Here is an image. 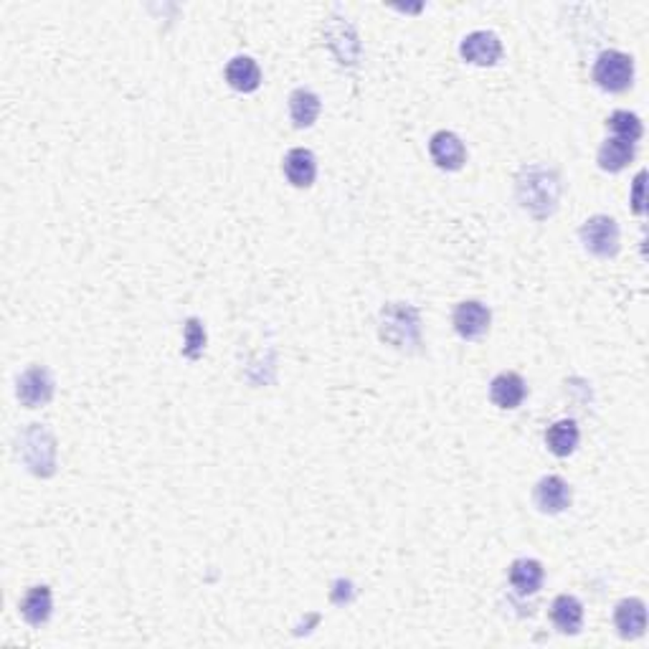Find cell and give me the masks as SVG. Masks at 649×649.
Returning a JSON list of instances; mask_svg holds the SVG:
<instances>
[{"label":"cell","instance_id":"12","mask_svg":"<svg viewBox=\"0 0 649 649\" xmlns=\"http://www.w3.org/2000/svg\"><path fill=\"white\" fill-rule=\"evenodd\" d=\"M226 81H229L236 91H254L259 90V84H262V72H259L254 59L236 56V59H231L229 66H226Z\"/></svg>","mask_w":649,"mask_h":649},{"label":"cell","instance_id":"16","mask_svg":"<svg viewBox=\"0 0 649 649\" xmlns=\"http://www.w3.org/2000/svg\"><path fill=\"white\" fill-rule=\"evenodd\" d=\"M632 157H635V145L632 142L611 138L598 150V166L604 167V170H609V173H619L622 167H626V163H632Z\"/></svg>","mask_w":649,"mask_h":649},{"label":"cell","instance_id":"20","mask_svg":"<svg viewBox=\"0 0 649 649\" xmlns=\"http://www.w3.org/2000/svg\"><path fill=\"white\" fill-rule=\"evenodd\" d=\"M204 325H201L198 320H188V322H186V348H183V353L188 358H198L201 356V350H204Z\"/></svg>","mask_w":649,"mask_h":649},{"label":"cell","instance_id":"5","mask_svg":"<svg viewBox=\"0 0 649 649\" xmlns=\"http://www.w3.org/2000/svg\"><path fill=\"white\" fill-rule=\"evenodd\" d=\"M429 150H432L434 163L442 170H459V167L464 166V160H467L464 142L459 140L454 132H446V129L434 135Z\"/></svg>","mask_w":649,"mask_h":649},{"label":"cell","instance_id":"13","mask_svg":"<svg viewBox=\"0 0 649 649\" xmlns=\"http://www.w3.org/2000/svg\"><path fill=\"white\" fill-rule=\"evenodd\" d=\"M550 619L558 626L563 635H576L584 624V606L581 601L573 597H558L553 601Z\"/></svg>","mask_w":649,"mask_h":649},{"label":"cell","instance_id":"1","mask_svg":"<svg viewBox=\"0 0 649 649\" xmlns=\"http://www.w3.org/2000/svg\"><path fill=\"white\" fill-rule=\"evenodd\" d=\"M518 193H520V201L528 211L546 216L556 208V201H558V180L543 167H530L522 173Z\"/></svg>","mask_w":649,"mask_h":649},{"label":"cell","instance_id":"9","mask_svg":"<svg viewBox=\"0 0 649 649\" xmlns=\"http://www.w3.org/2000/svg\"><path fill=\"white\" fill-rule=\"evenodd\" d=\"M535 502L543 512H563L571 505V487L560 477H546L535 487Z\"/></svg>","mask_w":649,"mask_h":649},{"label":"cell","instance_id":"3","mask_svg":"<svg viewBox=\"0 0 649 649\" xmlns=\"http://www.w3.org/2000/svg\"><path fill=\"white\" fill-rule=\"evenodd\" d=\"M581 242L597 256H614L619 249V226L609 216H594L581 229Z\"/></svg>","mask_w":649,"mask_h":649},{"label":"cell","instance_id":"2","mask_svg":"<svg viewBox=\"0 0 649 649\" xmlns=\"http://www.w3.org/2000/svg\"><path fill=\"white\" fill-rule=\"evenodd\" d=\"M594 79L601 90L624 91L635 79V62L622 52H604L598 56Z\"/></svg>","mask_w":649,"mask_h":649},{"label":"cell","instance_id":"8","mask_svg":"<svg viewBox=\"0 0 649 649\" xmlns=\"http://www.w3.org/2000/svg\"><path fill=\"white\" fill-rule=\"evenodd\" d=\"M52 378H49V373L43 368L26 370V373L21 376V381H18V398H21L28 408H36L41 406V404H46V401L52 398Z\"/></svg>","mask_w":649,"mask_h":649},{"label":"cell","instance_id":"4","mask_svg":"<svg viewBox=\"0 0 649 649\" xmlns=\"http://www.w3.org/2000/svg\"><path fill=\"white\" fill-rule=\"evenodd\" d=\"M462 56L474 66H492L502 56V43L490 31H474L462 41Z\"/></svg>","mask_w":649,"mask_h":649},{"label":"cell","instance_id":"17","mask_svg":"<svg viewBox=\"0 0 649 649\" xmlns=\"http://www.w3.org/2000/svg\"><path fill=\"white\" fill-rule=\"evenodd\" d=\"M548 449L556 457H568L573 449L578 446V426L573 421H556L546 434Z\"/></svg>","mask_w":649,"mask_h":649},{"label":"cell","instance_id":"11","mask_svg":"<svg viewBox=\"0 0 649 649\" xmlns=\"http://www.w3.org/2000/svg\"><path fill=\"white\" fill-rule=\"evenodd\" d=\"M490 396L500 408H518L525 398V381L518 373H500L492 381Z\"/></svg>","mask_w":649,"mask_h":649},{"label":"cell","instance_id":"21","mask_svg":"<svg viewBox=\"0 0 649 649\" xmlns=\"http://www.w3.org/2000/svg\"><path fill=\"white\" fill-rule=\"evenodd\" d=\"M642 188H644V173H639L635 180V211L636 214H642L644 211V201H642Z\"/></svg>","mask_w":649,"mask_h":649},{"label":"cell","instance_id":"14","mask_svg":"<svg viewBox=\"0 0 649 649\" xmlns=\"http://www.w3.org/2000/svg\"><path fill=\"white\" fill-rule=\"evenodd\" d=\"M21 614L28 624H43L52 616V591L49 586H33L21 601Z\"/></svg>","mask_w":649,"mask_h":649},{"label":"cell","instance_id":"19","mask_svg":"<svg viewBox=\"0 0 649 649\" xmlns=\"http://www.w3.org/2000/svg\"><path fill=\"white\" fill-rule=\"evenodd\" d=\"M609 129L619 140L632 142V145L642 138V122H639V117L632 115V112H624V110H619V112H614V115L609 117Z\"/></svg>","mask_w":649,"mask_h":649},{"label":"cell","instance_id":"7","mask_svg":"<svg viewBox=\"0 0 649 649\" xmlns=\"http://www.w3.org/2000/svg\"><path fill=\"white\" fill-rule=\"evenodd\" d=\"M614 622H616L619 635L626 636V639H635V636L644 635V629H647V609H644V601H642V598H624L622 604L616 606Z\"/></svg>","mask_w":649,"mask_h":649},{"label":"cell","instance_id":"15","mask_svg":"<svg viewBox=\"0 0 649 649\" xmlns=\"http://www.w3.org/2000/svg\"><path fill=\"white\" fill-rule=\"evenodd\" d=\"M510 584L515 586L520 594H535L543 584V566L538 560H515L510 568Z\"/></svg>","mask_w":649,"mask_h":649},{"label":"cell","instance_id":"6","mask_svg":"<svg viewBox=\"0 0 649 649\" xmlns=\"http://www.w3.org/2000/svg\"><path fill=\"white\" fill-rule=\"evenodd\" d=\"M490 310L482 302H462L454 312V328L462 338L474 340L490 330Z\"/></svg>","mask_w":649,"mask_h":649},{"label":"cell","instance_id":"10","mask_svg":"<svg viewBox=\"0 0 649 649\" xmlns=\"http://www.w3.org/2000/svg\"><path fill=\"white\" fill-rule=\"evenodd\" d=\"M284 176L290 178L292 186L297 188H307L315 183V176H318V166H315V155L310 150H290L287 157H284Z\"/></svg>","mask_w":649,"mask_h":649},{"label":"cell","instance_id":"18","mask_svg":"<svg viewBox=\"0 0 649 649\" xmlns=\"http://www.w3.org/2000/svg\"><path fill=\"white\" fill-rule=\"evenodd\" d=\"M290 115L297 128H310L320 115V97L310 90H297L290 97Z\"/></svg>","mask_w":649,"mask_h":649}]
</instances>
